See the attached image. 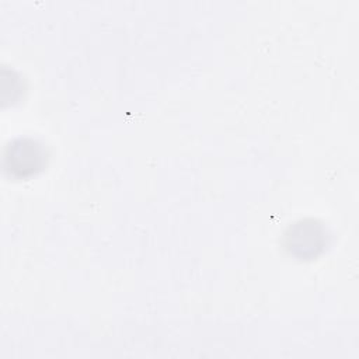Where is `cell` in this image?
Returning a JSON list of instances; mask_svg holds the SVG:
<instances>
[{"label": "cell", "instance_id": "2", "mask_svg": "<svg viewBox=\"0 0 359 359\" xmlns=\"http://www.w3.org/2000/svg\"><path fill=\"white\" fill-rule=\"evenodd\" d=\"M287 237V248L290 252H296L302 257L309 254H314L317 248H320L324 243V231L314 224V222H303L296 224L292 230V234Z\"/></svg>", "mask_w": 359, "mask_h": 359}, {"label": "cell", "instance_id": "1", "mask_svg": "<svg viewBox=\"0 0 359 359\" xmlns=\"http://www.w3.org/2000/svg\"><path fill=\"white\" fill-rule=\"evenodd\" d=\"M45 149L35 140L18 139L10 143L4 153L6 171L15 175H29L45 164Z\"/></svg>", "mask_w": 359, "mask_h": 359}]
</instances>
